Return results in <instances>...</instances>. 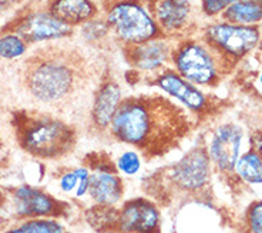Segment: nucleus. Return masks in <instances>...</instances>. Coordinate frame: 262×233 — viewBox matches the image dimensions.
<instances>
[{
  "mask_svg": "<svg viewBox=\"0 0 262 233\" xmlns=\"http://www.w3.org/2000/svg\"><path fill=\"white\" fill-rule=\"evenodd\" d=\"M77 175H79V183L74 192V198L76 199H84L89 196V191H90V179H92V168L87 165H80L76 167Z\"/></svg>",
  "mask_w": 262,
  "mask_h": 233,
  "instance_id": "a878e982",
  "label": "nucleus"
},
{
  "mask_svg": "<svg viewBox=\"0 0 262 233\" xmlns=\"http://www.w3.org/2000/svg\"><path fill=\"white\" fill-rule=\"evenodd\" d=\"M110 34L123 47L161 36L151 5L147 0H112L103 6Z\"/></svg>",
  "mask_w": 262,
  "mask_h": 233,
  "instance_id": "39448f33",
  "label": "nucleus"
},
{
  "mask_svg": "<svg viewBox=\"0 0 262 233\" xmlns=\"http://www.w3.org/2000/svg\"><path fill=\"white\" fill-rule=\"evenodd\" d=\"M174 43L176 40L157 36L143 43L124 47L125 57L134 72L154 78L165 68L171 67Z\"/></svg>",
  "mask_w": 262,
  "mask_h": 233,
  "instance_id": "9b49d317",
  "label": "nucleus"
},
{
  "mask_svg": "<svg viewBox=\"0 0 262 233\" xmlns=\"http://www.w3.org/2000/svg\"><path fill=\"white\" fill-rule=\"evenodd\" d=\"M259 84L262 85V73H261V76H259Z\"/></svg>",
  "mask_w": 262,
  "mask_h": 233,
  "instance_id": "2f4dec72",
  "label": "nucleus"
},
{
  "mask_svg": "<svg viewBox=\"0 0 262 233\" xmlns=\"http://www.w3.org/2000/svg\"><path fill=\"white\" fill-rule=\"evenodd\" d=\"M147 2L151 5V3H154V2H157V0H147Z\"/></svg>",
  "mask_w": 262,
  "mask_h": 233,
  "instance_id": "473e14b6",
  "label": "nucleus"
},
{
  "mask_svg": "<svg viewBox=\"0 0 262 233\" xmlns=\"http://www.w3.org/2000/svg\"><path fill=\"white\" fill-rule=\"evenodd\" d=\"M249 147L262 158V132H255L249 136Z\"/></svg>",
  "mask_w": 262,
  "mask_h": 233,
  "instance_id": "cd10ccee",
  "label": "nucleus"
},
{
  "mask_svg": "<svg viewBox=\"0 0 262 233\" xmlns=\"http://www.w3.org/2000/svg\"><path fill=\"white\" fill-rule=\"evenodd\" d=\"M63 233H69V232H67V230H64V232H63Z\"/></svg>",
  "mask_w": 262,
  "mask_h": 233,
  "instance_id": "72a5a7b5",
  "label": "nucleus"
},
{
  "mask_svg": "<svg viewBox=\"0 0 262 233\" xmlns=\"http://www.w3.org/2000/svg\"><path fill=\"white\" fill-rule=\"evenodd\" d=\"M152 84L157 85L158 90L171 100H174L191 114H204L208 111L210 101L203 88L191 84L178 74L172 67L165 68L164 72L152 78Z\"/></svg>",
  "mask_w": 262,
  "mask_h": 233,
  "instance_id": "4468645a",
  "label": "nucleus"
},
{
  "mask_svg": "<svg viewBox=\"0 0 262 233\" xmlns=\"http://www.w3.org/2000/svg\"><path fill=\"white\" fill-rule=\"evenodd\" d=\"M151 9L161 36L172 40L191 36L195 17L192 0H157L151 3Z\"/></svg>",
  "mask_w": 262,
  "mask_h": 233,
  "instance_id": "ddd939ff",
  "label": "nucleus"
},
{
  "mask_svg": "<svg viewBox=\"0 0 262 233\" xmlns=\"http://www.w3.org/2000/svg\"><path fill=\"white\" fill-rule=\"evenodd\" d=\"M16 220L33 218H61L64 203L52 194L32 185H20L7 194V201Z\"/></svg>",
  "mask_w": 262,
  "mask_h": 233,
  "instance_id": "1a4fd4ad",
  "label": "nucleus"
},
{
  "mask_svg": "<svg viewBox=\"0 0 262 233\" xmlns=\"http://www.w3.org/2000/svg\"><path fill=\"white\" fill-rule=\"evenodd\" d=\"M79 183V175L76 168L69 169L59 176V189L66 195H74Z\"/></svg>",
  "mask_w": 262,
  "mask_h": 233,
  "instance_id": "bb28decb",
  "label": "nucleus"
},
{
  "mask_svg": "<svg viewBox=\"0 0 262 233\" xmlns=\"http://www.w3.org/2000/svg\"><path fill=\"white\" fill-rule=\"evenodd\" d=\"M214 171L203 144L188 149L165 169V181L178 194L200 195L210 188Z\"/></svg>",
  "mask_w": 262,
  "mask_h": 233,
  "instance_id": "0eeeda50",
  "label": "nucleus"
},
{
  "mask_svg": "<svg viewBox=\"0 0 262 233\" xmlns=\"http://www.w3.org/2000/svg\"><path fill=\"white\" fill-rule=\"evenodd\" d=\"M258 49H261L262 50V34H261V41H259V47H258Z\"/></svg>",
  "mask_w": 262,
  "mask_h": 233,
  "instance_id": "7c9ffc66",
  "label": "nucleus"
},
{
  "mask_svg": "<svg viewBox=\"0 0 262 233\" xmlns=\"http://www.w3.org/2000/svg\"><path fill=\"white\" fill-rule=\"evenodd\" d=\"M6 201H7V194L5 192V191H2V189H0V209L6 205Z\"/></svg>",
  "mask_w": 262,
  "mask_h": 233,
  "instance_id": "c85d7f7f",
  "label": "nucleus"
},
{
  "mask_svg": "<svg viewBox=\"0 0 262 233\" xmlns=\"http://www.w3.org/2000/svg\"><path fill=\"white\" fill-rule=\"evenodd\" d=\"M232 175L247 187H262V158L249 147L239 156Z\"/></svg>",
  "mask_w": 262,
  "mask_h": 233,
  "instance_id": "6ab92c4d",
  "label": "nucleus"
},
{
  "mask_svg": "<svg viewBox=\"0 0 262 233\" xmlns=\"http://www.w3.org/2000/svg\"><path fill=\"white\" fill-rule=\"evenodd\" d=\"M262 29L259 26H241L223 19L211 20L201 29L200 36L221 57L232 64L259 47Z\"/></svg>",
  "mask_w": 262,
  "mask_h": 233,
  "instance_id": "423d86ee",
  "label": "nucleus"
},
{
  "mask_svg": "<svg viewBox=\"0 0 262 233\" xmlns=\"http://www.w3.org/2000/svg\"><path fill=\"white\" fill-rule=\"evenodd\" d=\"M124 182L114 165L100 162L92 168L89 198L96 206L117 207L123 202Z\"/></svg>",
  "mask_w": 262,
  "mask_h": 233,
  "instance_id": "2eb2a0df",
  "label": "nucleus"
},
{
  "mask_svg": "<svg viewBox=\"0 0 262 233\" xmlns=\"http://www.w3.org/2000/svg\"><path fill=\"white\" fill-rule=\"evenodd\" d=\"M114 168L123 176H136L143 168V156L138 149H127L117 156L114 162Z\"/></svg>",
  "mask_w": 262,
  "mask_h": 233,
  "instance_id": "4be33fe9",
  "label": "nucleus"
},
{
  "mask_svg": "<svg viewBox=\"0 0 262 233\" xmlns=\"http://www.w3.org/2000/svg\"><path fill=\"white\" fill-rule=\"evenodd\" d=\"M249 147V136L243 125L236 123H223L211 131L204 147L211 164L218 174L232 175L239 156Z\"/></svg>",
  "mask_w": 262,
  "mask_h": 233,
  "instance_id": "6e6552de",
  "label": "nucleus"
},
{
  "mask_svg": "<svg viewBox=\"0 0 262 233\" xmlns=\"http://www.w3.org/2000/svg\"><path fill=\"white\" fill-rule=\"evenodd\" d=\"M81 81L79 64L64 54L49 53L27 63L25 85L34 100L59 104L77 91Z\"/></svg>",
  "mask_w": 262,
  "mask_h": 233,
  "instance_id": "f03ea898",
  "label": "nucleus"
},
{
  "mask_svg": "<svg viewBox=\"0 0 262 233\" xmlns=\"http://www.w3.org/2000/svg\"><path fill=\"white\" fill-rule=\"evenodd\" d=\"M64 230L60 218H33L17 220L3 233H63Z\"/></svg>",
  "mask_w": 262,
  "mask_h": 233,
  "instance_id": "aec40b11",
  "label": "nucleus"
},
{
  "mask_svg": "<svg viewBox=\"0 0 262 233\" xmlns=\"http://www.w3.org/2000/svg\"><path fill=\"white\" fill-rule=\"evenodd\" d=\"M191 114L165 94L123 98L108 132L118 143L157 155L191 130Z\"/></svg>",
  "mask_w": 262,
  "mask_h": 233,
  "instance_id": "f257e3e1",
  "label": "nucleus"
},
{
  "mask_svg": "<svg viewBox=\"0 0 262 233\" xmlns=\"http://www.w3.org/2000/svg\"><path fill=\"white\" fill-rule=\"evenodd\" d=\"M198 2H200V10L204 14V17L215 20L221 19L224 12L236 0H198Z\"/></svg>",
  "mask_w": 262,
  "mask_h": 233,
  "instance_id": "393cba45",
  "label": "nucleus"
},
{
  "mask_svg": "<svg viewBox=\"0 0 262 233\" xmlns=\"http://www.w3.org/2000/svg\"><path fill=\"white\" fill-rule=\"evenodd\" d=\"M20 34L29 44L54 43L72 37L74 29L60 20L49 9L32 10L20 16L10 27Z\"/></svg>",
  "mask_w": 262,
  "mask_h": 233,
  "instance_id": "9d476101",
  "label": "nucleus"
},
{
  "mask_svg": "<svg viewBox=\"0 0 262 233\" xmlns=\"http://www.w3.org/2000/svg\"><path fill=\"white\" fill-rule=\"evenodd\" d=\"M244 229L245 233H262V199L254 201L247 207Z\"/></svg>",
  "mask_w": 262,
  "mask_h": 233,
  "instance_id": "b1692460",
  "label": "nucleus"
},
{
  "mask_svg": "<svg viewBox=\"0 0 262 233\" xmlns=\"http://www.w3.org/2000/svg\"><path fill=\"white\" fill-rule=\"evenodd\" d=\"M16 134L23 151L40 159L64 156L76 145V131L72 125L46 114L20 118Z\"/></svg>",
  "mask_w": 262,
  "mask_h": 233,
  "instance_id": "7ed1b4c3",
  "label": "nucleus"
},
{
  "mask_svg": "<svg viewBox=\"0 0 262 233\" xmlns=\"http://www.w3.org/2000/svg\"><path fill=\"white\" fill-rule=\"evenodd\" d=\"M227 64L201 36H185L174 43L171 67L200 88L214 87L223 77Z\"/></svg>",
  "mask_w": 262,
  "mask_h": 233,
  "instance_id": "20e7f679",
  "label": "nucleus"
},
{
  "mask_svg": "<svg viewBox=\"0 0 262 233\" xmlns=\"http://www.w3.org/2000/svg\"><path fill=\"white\" fill-rule=\"evenodd\" d=\"M94 2H97L98 5L103 7V6H104V5H107L108 2H112V0H94Z\"/></svg>",
  "mask_w": 262,
  "mask_h": 233,
  "instance_id": "c756f323",
  "label": "nucleus"
},
{
  "mask_svg": "<svg viewBox=\"0 0 262 233\" xmlns=\"http://www.w3.org/2000/svg\"><path fill=\"white\" fill-rule=\"evenodd\" d=\"M123 101L121 87L114 81H105L97 87L92 104V123L100 131L110 128L113 118Z\"/></svg>",
  "mask_w": 262,
  "mask_h": 233,
  "instance_id": "dca6fc26",
  "label": "nucleus"
},
{
  "mask_svg": "<svg viewBox=\"0 0 262 233\" xmlns=\"http://www.w3.org/2000/svg\"><path fill=\"white\" fill-rule=\"evenodd\" d=\"M47 9L73 29L97 17L103 10L94 0H50Z\"/></svg>",
  "mask_w": 262,
  "mask_h": 233,
  "instance_id": "f3484780",
  "label": "nucleus"
},
{
  "mask_svg": "<svg viewBox=\"0 0 262 233\" xmlns=\"http://www.w3.org/2000/svg\"><path fill=\"white\" fill-rule=\"evenodd\" d=\"M30 44L20 34L9 29L0 33V60L13 61L26 56Z\"/></svg>",
  "mask_w": 262,
  "mask_h": 233,
  "instance_id": "412c9836",
  "label": "nucleus"
},
{
  "mask_svg": "<svg viewBox=\"0 0 262 233\" xmlns=\"http://www.w3.org/2000/svg\"><path fill=\"white\" fill-rule=\"evenodd\" d=\"M80 33L83 36V39L89 43H97V41H101L105 37L112 36L110 34V29L105 23L103 14H98L97 17L85 21L84 25L80 26Z\"/></svg>",
  "mask_w": 262,
  "mask_h": 233,
  "instance_id": "5701e85b",
  "label": "nucleus"
},
{
  "mask_svg": "<svg viewBox=\"0 0 262 233\" xmlns=\"http://www.w3.org/2000/svg\"><path fill=\"white\" fill-rule=\"evenodd\" d=\"M221 19L241 26L262 25V0H236L224 12Z\"/></svg>",
  "mask_w": 262,
  "mask_h": 233,
  "instance_id": "a211bd4d",
  "label": "nucleus"
},
{
  "mask_svg": "<svg viewBox=\"0 0 262 233\" xmlns=\"http://www.w3.org/2000/svg\"><path fill=\"white\" fill-rule=\"evenodd\" d=\"M161 211L148 198L123 202L116 212L114 229L118 233H161Z\"/></svg>",
  "mask_w": 262,
  "mask_h": 233,
  "instance_id": "f8f14e48",
  "label": "nucleus"
}]
</instances>
